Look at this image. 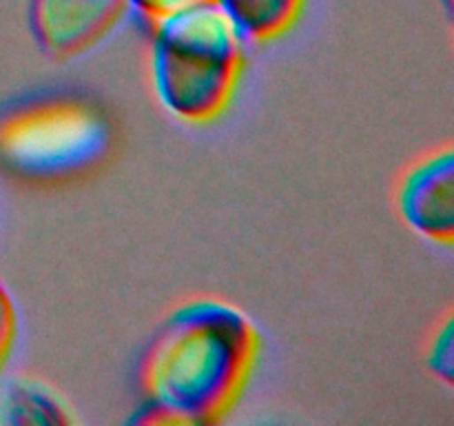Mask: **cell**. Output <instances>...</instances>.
Returning a JSON list of instances; mask_svg holds the SVG:
<instances>
[{"label": "cell", "instance_id": "cell-6", "mask_svg": "<svg viewBox=\"0 0 454 426\" xmlns=\"http://www.w3.org/2000/svg\"><path fill=\"white\" fill-rule=\"evenodd\" d=\"M74 415L44 382L29 375L9 377L0 389V424H69Z\"/></svg>", "mask_w": 454, "mask_h": 426}, {"label": "cell", "instance_id": "cell-9", "mask_svg": "<svg viewBox=\"0 0 454 426\" xmlns=\"http://www.w3.org/2000/svg\"><path fill=\"white\" fill-rule=\"evenodd\" d=\"M13 335H16V311H13V302L7 288L0 282V368L7 362L9 351L13 346Z\"/></svg>", "mask_w": 454, "mask_h": 426}, {"label": "cell", "instance_id": "cell-8", "mask_svg": "<svg viewBox=\"0 0 454 426\" xmlns=\"http://www.w3.org/2000/svg\"><path fill=\"white\" fill-rule=\"evenodd\" d=\"M452 318H448L434 333L428 349V368L446 384L454 382V344H452Z\"/></svg>", "mask_w": 454, "mask_h": 426}, {"label": "cell", "instance_id": "cell-4", "mask_svg": "<svg viewBox=\"0 0 454 426\" xmlns=\"http://www.w3.org/2000/svg\"><path fill=\"white\" fill-rule=\"evenodd\" d=\"M124 9V0H29V29L44 53L69 58L98 43Z\"/></svg>", "mask_w": 454, "mask_h": 426}, {"label": "cell", "instance_id": "cell-2", "mask_svg": "<svg viewBox=\"0 0 454 426\" xmlns=\"http://www.w3.org/2000/svg\"><path fill=\"white\" fill-rule=\"evenodd\" d=\"M151 83L160 105L184 122L217 118L242 71V34L215 0L151 22Z\"/></svg>", "mask_w": 454, "mask_h": 426}, {"label": "cell", "instance_id": "cell-7", "mask_svg": "<svg viewBox=\"0 0 454 426\" xmlns=\"http://www.w3.org/2000/svg\"><path fill=\"white\" fill-rule=\"evenodd\" d=\"M244 40H273L293 27L304 0H215Z\"/></svg>", "mask_w": 454, "mask_h": 426}, {"label": "cell", "instance_id": "cell-3", "mask_svg": "<svg viewBox=\"0 0 454 426\" xmlns=\"http://www.w3.org/2000/svg\"><path fill=\"white\" fill-rule=\"evenodd\" d=\"M111 145L106 115L67 93H38L0 111V164L27 180H65L96 167Z\"/></svg>", "mask_w": 454, "mask_h": 426}, {"label": "cell", "instance_id": "cell-5", "mask_svg": "<svg viewBox=\"0 0 454 426\" xmlns=\"http://www.w3.org/2000/svg\"><path fill=\"white\" fill-rule=\"evenodd\" d=\"M403 222L419 235L450 244L454 238V154L450 146L412 164L397 193Z\"/></svg>", "mask_w": 454, "mask_h": 426}, {"label": "cell", "instance_id": "cell-1", "mask_svg": "<svg viewBox=\"0 0 454 426\" xmlns=\"http://www.w3.org/2000/svg\"><path fill=\"white\" fill-rule=\"evenodd\" d=\"M255 327L217 297H195L171 311L140 364L145 402L137 424H211L242 393L257 358Z\"/></svg>", "mask_w": 454, "mask_h": 426}, {"label": "cell", "instance_id": "cell-10", "mask_svg": "<svg viewBox=\"0 0 454 426\" xmlns=\"http://www.w3.org/2000/svg\"><path fill=\"white\" fill-rule=\"evenodd\" d=\"M129 9L140 13L142 18H146L149 22H153L155 18L164 16L168 12H176V9L186 7V4L202 3V0H124Z\"/></svg>", "mask_w": 454, "mask_h": 426}]
</instances>
